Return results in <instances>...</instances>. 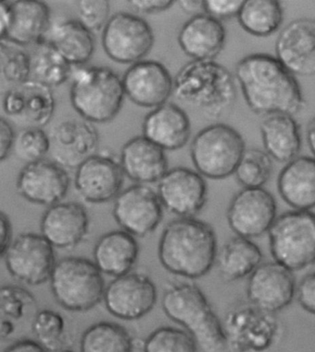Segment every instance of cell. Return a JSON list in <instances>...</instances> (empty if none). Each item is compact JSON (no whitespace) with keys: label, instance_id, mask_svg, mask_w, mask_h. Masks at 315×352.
<instances>
[{"label":"cell","instance_id":"cell-1","mask_svg":"<svg viewBox=\"0 0 315 352\" xmlns=\"http://www.w3.org/2000/svg\"><path fill=\"white\" fill-rule=\"evenodd\" d=\"M235 77L246 104L258 116H294L305 107L297 78L275 56H244L236 65Z\"/></svg>","mask_w":315,"mask_h":352},{"label":"cell","instance_id":"cell-2","mask_svg":"<svg viewBox=\"0 0 315 352\" xmlns=\"http://www.w3.org/2000/svg\"><path fill=\"white\" fill-rule=\"evenodd\" d=\"M218 239L213 226L194 218L173 219L165 226L158 256L168 272L189 280L204 277L215 266Z\"/></svg>","mask_w":315,"mask_h":352},{"label":"cell","instance_id":"cell-3","mask_svg":"<svg viewBox=\"0 0 315 352\" xmlns=\"http://www.w3.org/2000/svg\"><path fill=\"white\" fill-rule=\"evenodd\" d=\"M173 96L205 118L218 119L235 104V77L216 60H192L173 77Z\"/></svg>","mask_w":315,"mask_h":352},{"label":"cell","instance_id":"cell-4","mask_svg":"<svg viewBox=\"0 0 315 352\" xmlns=\"http://www.w3.org/2000/svg\"><path fill=\"white\" fill-rule=\"evenodd\" d=\"M162 307L167 318L183 327L203 352H229L222 322L195 284L178 283L168 287Z\"/></svg>","mask_w":315,"mask_h":352},{"label":"cell","instance_id":"cell-5","mask_svg":"<svg viewBox=\"0 0 315 352\" xmlns=\"http://www.w3.org/2000/svg\"><path fill=\"white\" fill-rule=\"evenodd\" d=\"M70 102L83 120L91 124L109 123L123 107L122 78L107 67H73Z\"/></svg>","mask_w":315,"mask_h":352},{"label":"cell","instance_id":"cell-6","mask_svg":"<svg viewBox=\"0 0 315 352\" xmlns=\"http://www.w3.org/2000/svg\"><path fill=\"white\" fill-rule=\"evenodd\" d=\"M49 283L56 302L64 309L78 313L96 307L107 287L94 262L83 256L56 261Z\"/></svg>","mask_w":315,"mask_h":352},{"label":"cell","instance_id":"cell-7","mask_svg":"<svg viewBox=\"0 0 315 352\" xmlns=\"http://www.w3.org/2000/svg\"><path fill=\"white\" fill-rule=\"evenodd\" d=\"M246 150V142L235 127L214 123L195 135L190 156L195 170L204 178L222 180L235 173Z\"/></svg>","mask_w":315,"mask_h":352},{"label":"cell","instance_id":"cell-8","mask_svg":"<svg viewBox=\"0 0 315 352\" xmlns=\"http://www.w3.org/2000/svg\"><path fill=\"white\" fill-rule=\"evenodd\" d=\"M274 261L290 272L315 263V214L290 210L276 217L268 232Z\"/></svg>","mask_w":315,"mask_h":352},{"label":"cell","instance_id":"cell-9","mask_svg":"<svg viewBox=\"0 0 315 352\" xmlns=\"http://www.w3.org/2000/svg\"><path fill=\"white\" fill-rule=\"evenodd\" d=\"M154 42L151 26L135 13H116L102 29L103 50L116 63L133 65L143 60L151 52Z\"/></svg>","mask_w":315,"mask_h":352},{"label":"cell","instance_id":"cell-10","mask_svg":"<svg viewBox=\"0 0 315 352\" xmlns=\"http://www.w3.org/2000/svg\"><path fill=\"white\" fill-rule=\"evenodd\" d=\"M222 322L229 352H261L272 345L279 326L275 314L251 303L233 306Z\"/></svg>","mask_w":315,"mask_h":352},{"label":"cell","instance_id":"cell-11","mask_svg":"<svg viewBox=\"0 0 315 352\" xmlns=\"http://www.w3.org/2000/svg\"><path fill=\"white\" fill-rule=\"evenodd\" d=\"M3 258L10 275L28 286L49 281L56 263L55 248L35 232H23L12 239Z\"/></svg>","mask_w":315,"mask_h":352},{"label":"cell","instance_id":"cell-12","mask_svg":"<svg viewBox=\"0 0 315 352\" xmlns=\"http://www.w3.org/2000/svg\"><path fill=\"white\" fill-rule=\"evenodd\" d=\"M156 285L149 276L129 272L113 278L103 294L108 313L123 321H135L149 315L156 305Z\"/></svg>","mask_w":315,"mask_h":352},{"label":"cell","instance_id":"cell-13","mask_svg":"<svg viewBox=\"0 0 315 352\" xmlns=\"http://www.w3.org/2000/svg\"><path fill=\"white\" fill-rule=\"evenodd\" d=\"M164 210L157 191L148 185L135 184L116 197L113 216L121 230L135 238L144 237L161 224Z\"/></svg>","mask_w":315,"mask_h":352},{"label":"cell","instance_id":"cell-14","mask_svg":"<svg viewBox=\"0 0 315 352\" xmlns=\"http://www.w3.org/2000/svg\"><path fill=\"white\" fill-rule=\"evenodd\" d=\"M276 218V202L264 188H243L227 210L230 228L237 236L252 239L268 232Z\"/></svg>","mask_w":315,"mask_h":352},{"label":"cell","instance_id":"cell-15","mask_svg":"<svg viewBox=\"0 0 315 352\" xmlns=\"http://www.w3.org/2000/svg\"><path fill=\"white\" fill-rule=\"evenodd\" d=\"M157 194L169 212L178 218H194L205 207L208 185L197 170L173 167L158 182Z\"/></svg>","mask_w":315,"mask_h":352},{"label":"cell","instance_id":"cell-16","mask_svg":"<svg viewBox=\"0 0 315 352\" xmlns=\"http://www.w3.org/2000/svg\"><path fill=\"white\" fill-rule=\"evenodd\" d=\"M296 288L292 272L275 261L261 263L248 277L247 300L258 309L276 314L292 302Z\"/></svg>","mask_w":315,"mask_h":352},{"label":"cell","instance_id":"cell-17","mask_svg":"<svg viewBox=\"0 0 315 352\" xmlns=\"http://www.w3.org/2000/svg\"><path fill=\"white\" fill-rule=\"evenodd\" d=\"M69 186L67 170L47 159L26 164L16 181V191L21 197L46 208L61 202Z\"/></svg>","mask_w":315,"mask_h":352},{"label":"cell","instance_id":"cell-18","mask_svg":"<svg viewBox=\"0 0 315 352\" xmlns=\"http://www.w3.org/2000/svg\"><path fill=\"white\" fill-rule=\"evenodd\" d=\"M124 96L138 107L154 109L173 96V77L161 62L143 59L130 65L122 77Z\"/></svg>","mask_w":315,"mask_h":352},{"label":"cell","instance_id":"cell-19","mask_svg":"<svg viewBox=\"0 0 315 352\" xmlns=\"http://www.w3.org/2000/svg\"><path fill=\"white\" fill-rule=\"evenodd\" d=\"M49 135L52 161L65 169H77L98 153L100 135L94 124L85 120L62 121Z\"/></svg>","mask_w":315,"mask_h":352},{"label":"cell","instance_id":"cell-20","mask_svg":"<svg viewBox=\"0 0 315 352\" xmlns=\"http://www.w3.org/2000/svg\"><path fill=\"white\" fill-rule=\"evenodd\" d=\"M121 165L108 154H95L76 169V191L86 202L103 204L115 200L123 190Z\"/></svg>","mask_w":315,"mask_h":352},{"label":"cell","instance_id":"cell-21","mask_svg":"<svg viewBox=\"0 0 315 352\" xmlns=\"http://www.w3.org/2000/svg\"><path fill=\"white\" fill-rule=\"evenodd\" d=\"M2 107L19 126L43 129L53 118L56 100L51 88L29 78L5 94Z\"/></svg>","mask_w":315,"mask_h":352},{"label":"cell","instance_id":"cell-22","mask_svg":"<svg viewBox=\"0 0 315 352\" xmlns=\"http://www.w3.org/2000/svg\"><path fill=\"white\" fill-rule=\"evenodd\" d=\"M276 58L293 75L315 76V20L290 21L276 41Z\"/></svg>","mask_w":315,"mask_h":352},{"label":"cell","instance_id":"cell-23","mask_svg":"<svg viewBox=\"0 0 315 352\" xmlns=\"http://www.w3.org/2000/svg\"><path fill=\"white\" fill-rule=\"evenodd\" d=\"M85 207L78 202H59L46 208L40 221V234L54 248L70 249L83 242L89 232Z\"/></svg>","mask_w":315,"mask_h":352},{"label":"cell","instance_id":"cell-24","mask_svg":"<svg viewBox=\"0 0 315 352\" xmlns=\"http://www.w3.org/2000/svg\"><path fill=\"white\" fill-rule=\"evenodd\" d=\"M191 129L186 111L177 104L166 102L146 113L142 136L165 151H177L188 142Z\"/></svg>","mask_w":315,"mask_h":352},{"label":"cell","instance_id":"cell-25","mask_svg":"<svg viewBox=\"0 0 315 352\" xmlns=\"http://www.w3.org/2000/svg\"><path fill=\"white\" fill-rule=\"evenodd\" d=\"M119 164L124 176L140 185L159 182L169 170L165 151L142 135L124 143L121 148Z\"/></svg>","mask_w":315,"mask_h":352},{"label":"cell","instance_id":"cell-26","mask_svg":"<svg viewBox=\"0 0 315 352\" xmlns=\"http://www.w3.org/2000/svg\"><path fill=\"white\" fill-rule=\"evenodd\" d=\"M226 38L222 21L199 13L183 24L177 41L182 51L193 60H216L224 50Z\"/></svg>","mask_w":315,"mask_h":352},{"label":"cell","instance_id":"cell-27","mask_svg":"<svg viewBox=\"0 0 315 352\" xmlns=\"http://www.w3.org/2000/svg\"><path fill=\"white\" fill-rule=\"evenodd\" d=\"M138 254L140 246L135 237L123 230H115L97 240L92 261L102 274L116 278L132 272Z\"/></svg>","mask_w":315,"mask_h":352},{"label":"cell","instance_id":"cell-28","mask_svg":"<svg viewBox=\"0 0 315 352\" xmlns=\"http://www.w3.org/2000/svg\"><path fill=\"white\" fill-rule=\"evenodd\" d=\"M281 199L296 210L315 208V158L300 156L287 162L279 173Z\"/></svg>","mask_w":315,"mask_h":352},{"label":"cell","instance_id":"cell-29","mask_svg":"<svg viewBox=\"0 0 315 352\" xmlns=\"http://www.w3.org/2000/svg\"><path fill=\"white\" fill-rule=\"evenodd\" d=\"M10 24L7 39L25 47L45 39L51 27L50 10L38 0H19L10 3Z\"/></svg>","mask_w":315,"mask_h":352},{"label":"cell","instance_id":"cell-30","mask_svg":"<svg viewBox=\"0 0 315 352\" xmlns=\"http://www.w3.org/2000/svg\"><path fill=\"white\" fill-rule=\"evenodd\" d=\"M36 298L25 287L0 285V340L17 337L24 326L31 327L38 311Z\"/></svg>","mask_w":315,"mask_h":352},{"label":"cell","instance_id":"cell-31","mask_svg":"<svg viewBox=\"0 0 315 352\" xmlns=\"http://www.w3.org/2000/svg\"><path fill=\"white\" fill-rule=\"evenodd\" d=\"M49 43L61 53L73 67L85 66L95 51L94 32L87 29L77 19L58 21L47 32Z\"/></svg>","mask_w":315,"mask_h":352},{"label":"cell","instance_id":"cell-32","mask_svg":"<svg viewBox=\"0 0 315 352\" xmlns=\"http://www.w3.org/2000/svg\"><path fill=\"white\" fill-rule=\"evenodd\" d=\"M260 132L265 151L271 159L287 164L297 158L301 150V136L294 116H265L260 124Z\"/></svg>","mask_w":315,"mask_h":352},{"label":"cell","instance_id":"cell-33","mask_svg":"<svg viewBox=\"0 0 315 352\" xmlns=\"http://www.w3.org/2000/svg\"><path fill=\"white\" fill-rule=\"evenodd\" d=\"M262 260L263 253L257 243L236 236L218 249L215 265L224 280L236 281L249 277Z\"/></svg>","mask_w":315,"mask_h":352},{"label":"cell","instance_id":"cell-34","mask_svg":"<svg viewBox=\"0 0 315 352\" xmlns=\"http://www.w3.org/2000/svg\"><path fill=\"white\" fill-rule=\"evenodd\" d=\"M29 54L30 80L53 89L69 80L73 67L47 40L34 45Z\"/></svg>","mask_w":315,"mask_h":352},{"label":"cell","instance_id":"cell-35","mask_svg":"<svg viewBox=\"0 0 315 352\" xmlns=\"http://www.w3.org/2000/svg\"><path fill=\"white\" fill-rule=\"evenodd\" d=\"M239 24L249 34L267 37L275 34L283 21V10L276 0H246L237 15Z\"/></svg>","mask_w":315,"mask_h":352},{"label":"cell","instance_id":"cell-36","mask_svg":"<svg viewBox=\"0 0 315 352\" xmlns=\"http://www.w3.org/2000/svg\"><path fill=\"white\" fill-rule=\"evenodd\" d=\"M80 348V352H133L134 341L126 327L100 321L83 332Z\"/></svg>","mask_w":315,"mask_h":352},{"label":"cell","instance_id":"cell-37","mask_svg":"<svg viewBox=\"0 0 315 352\" xmlns=\"http://www.w3.org/2000/svg\"><path fill=\"white\" fill-rule=\"evenodd\" d=\"M29 78V54L7 38L0 39V94L5 96Z\"/></svg>","mask_w":315,"mask_h":352},{"label":"cell","instance_id":"cell-38","mask_svg":"<svg viewBox=\"0 0 315 352\" xmlns=\"http://www.w3.org/2000/svg\"><path fill=\"white\" fill-rule=\"evenodd\" d=\"M273 162L265 151L246 148L233 175L243 188H263L270 179Z\"/></svg>","mask_w":315,"mask_h":352},{"label":"cell","instance_id":"cell-39","mask_svg":"<svg viewBox=\"0 0 315 352\" xmlns=\"http://www.w3.org/2000/svg\"><path fill=\"white\" fill-rule=\"evenodd\" d=\"M32 333L35 340L48 352L58 351L66 345V321L56 311H38L32 321Z\"/></svg>","mask_w":315,"mask_h":352},{"label":"cell","instance_id":"cell-40","mask_svg":"<svg viewBox=\"0 0 315 352\" xmlns=\"http://www.w3.org/2000/svg\"><path fill=\"white\" fill-rule=\"evenodd\" d=\"M142 349L143 352H197L198 346L186 330L161 327L146 338Z\"/></svg>","mask_w":315,"mask_h":352},{"label":"cell","instance_id":"cell-41","mask_svg":"<svg viewBox=\"0 0 315 352\" xmlns=\"http://www.w3.org/2000/svg\"><path fill=\"white\" fill-rule=\"evenodd\" d=\"M50 150L49 135L39 127L23 129L15 135L12 151L26 164L45 159Z\"/></svg>","mask_w":315,"mask_h":352},{"label":"cell","instance_id":"cell-42","mask_svg":"<svg viewBox=\"0 0 315 352\" xmlns=\"http://www.w3.org/2000/svg\"><path fill=\"white\" fill-rule=\"evenodd\" d=\"M111 10L108 0H80L77 2L78 19L91 32L105 28Z\"/></svg>","mask_w":315,"mask_h":352},{"label":"cell","instance_id":"cell-43","mask_svg":"<svg viewBox=\"0 0 315 352\" xmlns=\"http://www.w3.org/2000/svg\"><path fill=\"white\" fill-rule=\"evenodd\" d=\"M243 2L241 0H203L204 13L221 21L237 17Z\"/></svg>","mask_w":315,"mask_h":352},{"label":"cell","instance_id":"cell-44","mask_svg":"<svg viewBox=\"0 0 315 352\" xmlns=\"http://www.w3.org/2000/svg\"><path fill=\"white\" fill-rule=\"evenodd\" d=\"M296 297L304 311L315 315V272L304 276L296 288Z\"/></svg>","mask_w":315,"mask_h":352},{"label":"cell","instance_id":"cell-45","mask_svg":"<svg viewBox=\"0 0 315 352\" xmlns=\"http://www.w3.org/2000/svg\"><path fill=\"white\" fill-rule=\"evenodd\" d=\"M135 12L140 14H154L171 9L175 4L172 0H131L127 2Z\"/></svg>","mask_w":315,"mask_h":352},{"label":"cell","instance_id":"cell-46","mask_svg":"<svg viewBox=\"0 0 315 352\" xmlns=\"http://www.w3.org/2000/svg\"><path fill=\"white\" fill-rule=\"evenodd\" d=\"M15 135L10 122L0 118V162L6 160L12 153Z\"/></svg>","mask_w":315,"mask_h":352},{"label":"cell","instance_id":"cell-47","mask_svg":"<svg viewBox=\"0 0 315 352\" xmlns=\"http://www.w3.org/2000/svg\"><path fill=\"white\" fill-rule=\"evenodd\" d=\"M12 239V227L10 219L6 214L0 211V258H3Z\"/></svg>","mask_w":315,"mask_h":352},{"label":"cell","instance_id":"cell-48","mask_svg":"<svg viewBox=\"0 0 315 352\" xmlns=\"http://www.w3.org/2000/svg\"><path fill=\"white\" fill-rule=\"evenodd\" d=\"M4 352H48L36 340L21 338L8 346Z\"/></svg>","mask_w":315,"mask_h":352},{"label":"cell","instance_id":"cell-49","mask_svg":"<svg viewBox=\"0 0 315 352\" xmlns=\"http://www.w3.org/2000/svg\"><path fill=\"white\" fill-rule=\"evenodd\" d=\"M10 18H12L10 3L0 1V39L7 36L10 28Z\"/></svg>","mask_w":315,"mask_h":352},{"label":"cell","instance_id":"cell-50","mask_svg":"<svg viewBox=\"0 0 315 352\" xmlns=\"http://www.w3.org/2000/svg\"><path fill=\"white\" fill-rule=\"evenodd\" d=\"M181 9L187 14L195 16L204 13L202 0H186V1L179 2Z\"/></svg>","mask_w":315,"mask_h":352},{"label":"cell","instance_id":"cell-51","mask_svg":"<svg viewBox=\"0 0 315 352\" xmlns=\"http://www.w3.org/2000/svg\"><path fill=\"white\" fill-rule=\"evenodd\" d=\"M306 140L309 151L315 157V118L309 122L306 129Z\"/></svg>","mask_w":315,"mask_h":352},{"label":"cell","instance_id":"cell-52","mask_svg":"<svg viewBox=\"0 0 315 352\" xmlns=\"http://www.w3.org/2000/svg\"><path fill=\"white\" fill-rule=\"evenodd\" d=\"M55 352H75V351H72V349H69L64 348V349H59V351H55Z\"/></svg>","mask_w":315,"mask_h":352}]
</instances>
